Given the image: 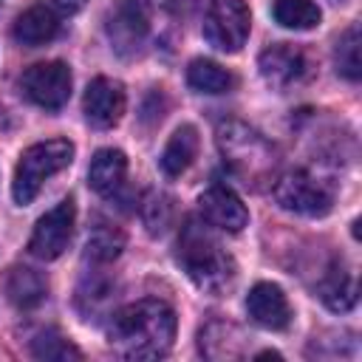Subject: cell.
Wrapping results in <instances>:
<instances>
[{"mask_svg":"<svg viewBox=\"0 0 362 362\" xmlns=\"http://www.w3.org/2000/svg\"><path fill=\"white\" fill-rule=\"evenodd\" d=\"M107 337L122 359H158L173 348L175 311L156 297L136 300L113 314Z\"/></svg>","mask_w":362,"mask_h":362,"instance_id":"6da1fadb","label":"cell"},{"mask_svg":"<svg viewBox=\"0 0 362 362\" xmlns=\"http://www.w3.org/2000/svg\"><path fill=\"white\" fill-rule=\"evenodd\" d=\"M272 14L283 28H294V31H308L322 17L314 0H274Z\"/></svg>","mask_w":362,"mask_h":362,"instance_id":"ffe728a7","label":"cell"},{"mask_svg":"<svg viewBox=\"0 0 362 362\" xmlns=\"http://www.w3.org/2000/svg\"><path fill=\"white\" fill-rule=\"evenodd\" d=\"M71 82H74L71 68L59 59H51V62L31 65L23 74L20 88L34 105H40L45 110H59L71 96Z\"/></svg>","mask_w":362,"mask_h":362,"instance_id":"8992f818","label":"cell"},{"mask_svg":"<svg viewBox=\"0 0 362 362\" xmlns=\"http://www.w3.org/2000/svg\"><path fill=\"white\" fill-rule=\"evenodd\" d=\"M57 31H59V20L48 6H34L14 20V40L28 48L51 42L57 37Z\"/></svg>","mask_w":362,"mask_h":362,"instance_id":"9a60e30c","label":"cell"},{"mask_svg":"<svg viewBox=\"0 0 362 362\" xmlns=\"http://www.w3.org/2000/svg\"><path fill=\"white\" fill-rule=\"evenodd\" d=\"M195 156H198V130L192 124H181L170 136V141L161 153V170L167 175H181L192 164Z\"/></svg>","mask_w":362,"mask_h":362,"instance_id":"2e32d148","label":"cell"},{"mask_svg":"<svg viewBox=\"0 0 362 362\" xmlns=\"http://www.w3.org/2000/svg\"><path fill=\"white\" fill-rule=\"evenodd\" d=\"M252 14L243 0H209L204 14V37L218 51H240L249 40Z\"/></svg>","mask_w":362,"mask_h":362,"instance_id":"5b68a950","label":"cell"},{"mask_svg":"<svg viewBox=\"0 0 362 362\" xmlns=\"http://www.w3.org/2000/svg\"><path fill=\"white\" fill-rule=\"evenodd\" d=\"M218 144H221L223 156L229 158V164H235V170L240 175H246V178L260 175L263 167L269 164L266 141L255 130H249V127H243L238 122H229V124H223L218 130Z\"/></svg>","mask_w":362,"mask_h":362,"instance_id":"ba28073f","label":"cell"},{"mask_svg":"<svg viewBox=\"0 0 362 362\" xmlns=\"http://www.w3.org/2000/svg\"><path fill=\"white\" fill-rule=\"evenodd\" d=\"M88 0H48V8L54 14H76Z\"/></svg>","mask_w":362,"mask_h":362,"instance_id":"cb8c5ba5","label":"cell"},{"mask_svg":"<svg viewBox=\"0 0 362 362\" xmlns=\"http://www.w3.org/2000/svg\"><path fill=\"white\" fill-rule=\"evenodd\" d=\"M260 65V76L272 85V88H288L294 82H300L305 76V54L288 42H280V45H272L260 54L257 59Z\"/></svg>","mask_w":362,"mask_h":362,"instance_id":"7c38bea8","label":"cell"},{"mask_svg":"<svg viewBox=\"0 0 362 362\" xmlns=\"http://www.w3.org/2000/svg\"><path fill=\"white\" fill-rule=\"evenodd\" d=\"M82 107H85V119L88 124L99 127V130H107L113 127L122 113H124V88L116 82V79H107V76H96L88 90H85V99H82Z\"/></svg>","mask_w":362,"mask_h":362,"instance_id":"9c48e42d","label":"cell"},{"mask_svg":"<svg viewBox=\"0 0 362 362\" xmlns=\"http://www.w3.org/2000/svg\"><path fill=\"white\" fill-rule=\"evenodd\" d=\"M31 354L37 359H54V362H68V359H82L79 348L74 342H68L62 334L57 331H42L34 337L31 342Z\"/></svg>","mask_w":362,"mask_h":362,"instance_id":"7402d4cb","label":"cell"},{"mask_svg":"<svg viewBox=\"0 0 362 362\" xmlns=\"http://www.w3.org/2000/svg\"><path fill=\"white\" fill-rule=\"evenodd\" d=\"M198 206H201V215L209 226H218L223 232H240L246 223H249V209L246 204L229 189V187H209L201 198H198Z\"/></svg>","mask_w":362,"mask_h":362,"instance_id":"30bf717a","label":"cell"},{"mask_svg":"<svg viewBox=\"0 0 362 362\" xmlns=\"http://www.w3.org/2000/svg\"><path fill=\"white\" fill-rule=\"evenodd\" d=\"M187 82L198 93H226V90H232L235 76L212 59H192L187 68Z\"/></svg>","mask_w":362,"mask_h":362,"instance_id":"d6986e66","label":"cell"},{"mask_svg":"<svg viewBox=\"0 0 362 362\" xmlns=\"http://www.w3.org/2000/svg\"><path fill=\"white\" fill-rule=\"evenodd\" d=\"M147 28H150V20H147V11H144V6L139 0H124L116 8V14L110 17V23H107L110 40L116 42L119 51L139 48V42L144 40Z\"/></svg>","mask_w":362,"mask_h":362,"instance_id":"4fadbf2b","label":"cell"},{"mask_svg":"<svg viewBox=\"0 0 362 362\" xmlns=\"http://www.w3.org/2000/svg\"><path fill=\"white\" fill-rule=\"evenodd\" d=\"M74 221H76V206H74L71 198H65V201H59L54 209H48V212L37 221V226H34V232H31V240H28L31 255L40 257V260H54V257H59V255L68 249V243H71Z\"/></svg>","mask_w":362,"mask_h":362,"instance_id":"52a82bcc","label":"cell"},{"mask_svg":"<svg viewBox=\"0 0 362 362\" xmlns=\"http://www.w3.org/2000/svg\"><path fill=\"white\" fill-rule=\"evenodd\" d=\"M272 192H274V201L280 204V209L294 212V215H305V218H322L331 212V204H334L331 189L303 170L280 175L274 181Z\"/></svg>","mask_w":362,"mask_h":362,"instance_id":"277c9868","label":"cell"},{"mask_svg":"<svg viewBox=\"0 0 362 362\" xmlns=\"http://www.w3.org/2000/svg\"><path fill=\"white\" fill-rule=\"evenodd\" d=\"M334 59H337V71H339L345 79H351V82L359 79V74H362V59H359V28H356V25H351V28L339 37L337 51H334Z\"/></svg>","mask_w":362,"mask_h":362,"instance_id":"603a6c76","label":"cell"},{"mask_svg":"<svg viewBox=\"0 0 362 362\" xmlns=\"http://www.w3.org/2000/svg\"><path fill=\"white\" fill-rule=\"evenodd\" d=\"M74 161V144L68 139H48L40 144H31L14 170V184H11V195L17 204H31L40 192V187L62 173L68 164Z\"/></svg>","mask_w":362,"mask_h":362,"instance_id":"3957f363","label":"cell"},{"mask_svg":"<svg viewBox=\"0 0 362 362\" xmlns=\"http://www.w3.org/2000/svg\"><path fill=\"white\" fill-rule=\"evenodd\" d=\"M127 175V158L122 150H113V147H105L99 150L93 158H90V167H88V184L93 192L99 195H113L122 181Z\"/></svg>","mask_w":362,"mask_h":362,"instance_id":"5bb4252c","label":"cell"},{"mask_svg":"<svg viewBox=\"0 0 362 362\" xmlns=\"http://www.w3.org/2000/svg\"><path fill=\"white\" fill-rule=\"evenodd\" d=\"M122 249H124V235L116 226H107V223H99L88 235V243H85V255L96 263H107V260L119 257Z\"/></svg>","mask_w":362,"mask_h":362,"instance_id":"44dd1931","label":"cell"},{"mask_svg":"<svg viewBox=\"0 0 362 362\" xmlns=\"http://www.w3.org/2000/svg\"><path fill=\"white\" fill-rule=\"evenodd\" d=\"M6 291H8V300L17 308H34V305H40L45 300L48 283L42 280L40 272L25 269V266H17V269H11V274L6 280Z\"/></svg>","mask_w":362,"mask_h":362,"instance_id":"e0dca14e","label":"cell"},{"mask_svg":"<svg viewBox=\"0 0 362 362\" xmlns=\"http://www.w3.org/2000/svg\"><path fill=\"white\" fill-rule=\"evenodd\" d=\"M246 311L252 322L269 331H283L291 322V305L280 286L274 283H255L246 294Z\"/></svg>","mask_w":362,"mask_h":362,"instance_id":"8fae6325","label":"cell"},{"mask_svg":"<svg viewBox=\"0 0 362 362\" xmlns=\"http://www.w3.org/2000/svg\"><path fill=\"white\" fill-rule=\"evenodd\" d=\"M320 297L331 311H351L356 303V280L351 272L334 266L320 283Z\"/></svg>","mask_w":362,"mask_h":362,"instance_id":"ac0fdd59","label":"cell"},{"mask_svg":"<svg viewBox=\"0 0 362 362\" xmlns=\"http://www.w3.org/2000/svg\"><path fill=\"white\" fill-rule=\"evenodd\" d=\"M178 260L189 280L204 291H221L235 277V260L215 240L206 221L187 218L178 235Z\"/></svg>","mask_w":362,"mask_h":362,"instance_id":"7a4b0ae2","label":"cell"}]
</instances>
